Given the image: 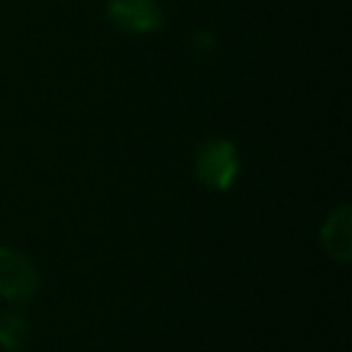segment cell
<instances>
[{
    "label": "cell",
    "mask_w": 352,
    "mask_h": 352,
    "mask_svg": "<svg viewBox=\"0 0 352 352\" xmlns=\"http://www.w3.org/2000/svg\"><path fill=\"white\" fill-rule=\"evenodd\" d=\"M322 248L333 261L346 264L352 258V209L349 204H341L324 223L319 231Z\"/></svg>",
    "instance_id": "277c9868"
},
{
    "label": "cell",
    "mask_w": 352,
    "mask_h": 352,
    "mask_svg": "<svg viewBox=\"0 0 352 352\" xmlns=\"http://www.w3.org/2000/svg\"><path fill=\"white\" fill-rule=\"evenodd\" d=\"M107 19L126 33H151L162 25L157 0H107Z\"/></svg>",
    "instance_id": "3957f363"
},
{
    "label": "cell",
    "mask_w": 352,
    "mask_h": 352,
    "mask_svg": "<svg viewBox=\"0 0 352 352\" xmlns=\"http://www.w3.org/2000/svg\"><path fill=\"white\" fill-rule=\"evenodd\" d=\"M195 173L212 190H231L239 176V151L226 138H209L195 151Z\"/></svg>",
    "instance_id": "6da1fadb"
},
{
    "label": "cell",
    "mask_w": 352,
    "mask_h": 352,
    "mask_svg": "<svg viewBox=\"0 0 352 352\" xmlns=\"http://www.w3.org/2000/svg\"><path fill=\"white\" fill-rule=\"evenodd\" d=\"M38 292V272L33 261L16 248H0V297L28 302Z\"/></svg>",
    "instance_id": "7a4b0ae2"
},
{
    "label": "cell",
    "mask_w": 352,
    "mask_h": 352,
    "mask_svg": "<svg viewBox=\"0 0 352 352\" xmlns=\"http://www.w3.org/2000/svg\"><path fill=\"white\" fill-rule=\"evenodd\" d=\"M25 338H28V322H25V316L22 314H14V311L0 314V346L8 349V352H14V349H19L25 344Z\"/></svg>",
    "instance_id": "5b68a950"
}]
</instances>
